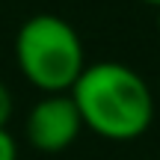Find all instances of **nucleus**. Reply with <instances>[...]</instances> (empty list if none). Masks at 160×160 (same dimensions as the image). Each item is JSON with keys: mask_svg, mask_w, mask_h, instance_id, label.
Returning a JSON list of instances; mask_svg holds the SVG:
<instances>
[{"mask_svg": "<svg viewBox=\"0 0 160 160\" xmlns=\"http://www.w3.org/2000/svg\"><path fill=\"white\" fill-rule=\"evenodd\" d=\"M83 128L113 142L142 137L154 119V95L139 71L125 62L101 59L80 71L68 89Z\"/></svg>", "mask_w": 160, "mask_h": 160, "instance_id": "1", "label": "nucleus"}, {"mask_svg": "<svg viewBox=\"0 0 160 160\" xmlns=\"http://www.w3.org/2000/svg\"><path fill=\"white\" fill-rule=\"evenodd\" d=\"M15 62L39 92H68L86 68V53L77 30L65 18L42 12L18 30Z\"/></svg>", "mask_w": 160, "mask_h": 160, "instance_id": "2", "label": "nucleus"}, {"mask_svg": "<svg viewBox=\"0 0 160 160\" xmlns=\"http://www.w3.org/2000/svg\"><path fill=\"white\" fill-rule=\"evenodd\" d=\"M83 119L68 92H45L27 113V142L42 154H59L80 137Z\"/></svg>", "mask_w": 160, "mask_h": 160, "instance_id": "3", "label": "nucleus"}, {"mask_svg": "<svg viewBox=\"0 0 160 160\" xmlns=\"http://www.w3.org/2000/svg\"><path fill=\"white\" fill-rule=\"evenodd\" d=\"M0 160H18V145H15V137L9 131H0Z\"/></svg>", "mask_w": 160, "mask_h": 160, "instance_id": "4", "label": "nucleus"}, {"mask_svg": "<svg viewBox=\"0 0 160 160\" xmlns=\"http://www.w3.org/2000/svg\"><path fill=\"white\" fill-rule=\"evenodd\" d=\"M12 119V92L6 89V83H0V131L9 125Z\"/></svg>", "mask_w": 160, "mask_h": 160, "instance_id": "5", "label": "nucleus"}, {"mask_svg": "<svg viewBox=\"0 0 160 160\" xmlns=\"http://www.w3.org/2000/svg\"><path fill=\"white\" fill-rule=\"evenodd\" d=\"M142 3H148V6H154V9H160V0H142Z\"/></svg>", "mask_w": 160, "mask_h": 160, "instance_id": "6", "label": "nucleus"}, {"mask_svg": "<svg viewBox=\"0 0 160 160\" xmlns=\"http://www.w3.org/2000/svg\"><path fill=\"white\" fill-rule=\"evenodd\" d=\"M157 30H160V9H157Z\"/></svg>", "mask_w": 160, "mask_h": 160, "instance_id": "7", "label": "nucleus"}]
</instances>
